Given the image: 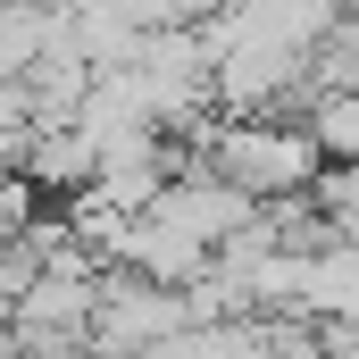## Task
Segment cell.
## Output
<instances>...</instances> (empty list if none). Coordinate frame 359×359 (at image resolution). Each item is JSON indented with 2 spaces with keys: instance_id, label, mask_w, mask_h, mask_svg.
Segmentation results:
<instances>
[{
  "instance_id": "cell-1",
  "label": "cell",
  "mask_w": 359,
  "mask_h": 359,
  "mask_svg": "<svg viewBox=\"0 0 359 359\" xmlns=\"http://www.w3.org/2000/svg\"><path fill=\"white\" fill-rule=\"evenodd\" d=\"M209 134V176H226L243 201H301L326 184V151L309 142V126H284V117H226V126H201Z\"/></svg>"
},
{
  "instance_id": "cell-2",
  "label": "cell",
  "mask_w": 359,
  "mask_h": 359,
  "mask_svg": "<svg viewBox=\"0 0 359 359\" xmlns=\"http://www.w3.org/2000/svg\"><path fill=\"white\" fill-rule=\"evenodd\" d=\"M151 217H159V226H176L184 243H201V251L217 259L234 234H251V226H259V201H243L226 176H209L201 159H184L176 176H168V192H159V209H151Z\"/></svg>"
},
{
  "instance_id": "cell-3",
  "label": "cell",
  "mask_w": 359,
  "mask_h": 359,
  "mask_svg": "<svg viewBox=\"0 0 359 359\" xmlns=\"http://www.w3.org/2000/svg\"><path fill=\"white\" fill-rule=\"evenodd\" d=\"M259 326H268V359H334L309 318H259Z\"/></svg>"
}]
</instances>
